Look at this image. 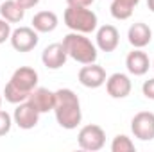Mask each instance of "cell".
<instances>
[{
  "instance_id": "obj_1",
  "label": "cell",
  "mask_w": 154,
  "mask_h": 152,
  "mask_svg": "<svg viewBox=\"0 0 154 152\" xmlns=\"http://www.w3.org/2000/svg\"><path fill=\"white\" fill-rule=\"evenodd\" d=\"M54 113L57 123L66 129L72 131L77 129V125L82 120V111H81V102L79 97L72 90L68 88H61L56 91V104H54Z\"/></svg>"
},
{
  "instance_id": "obj_2",
  "label": "cell",
  "mask_w": 154,
  "mask_h": 152,
  "mask_svg": "<svg viewBox=\"0 0 154 152\" xmlns=\"http://www.w3.org/2000/svg\"><path fill=\"white\" fill-rule=\"evenodd\" d=\"M63 47L74 61L81 65H90L97 61V47L91 43V39L86 38L82 32H70L63 38Z\"/></svg>"
},
{
  "instance_id": "obj_3",
  "label": "cell",
  "mask_w": 154,
  "mask_h": 152,
  "mask_svg": "<svg viewBox=\"0 0 154 152\" xmlns=\"http://www.w3.org/2000/svg\"><path fill=\"white\" fill-rule=\"evenodd\" d=\"M65 23L68 29H72L74 32H82V34H90L97 29V14L88 9V7H72L68 5L65 9Z\"/></svg>"
},
{
  "instance_id": "obj_4",
  "label": "cell",
  "mask_w": 154,
  "mask_h": 152,
  "mask_svg": "<svg viewBox=\"0 0 154 152\" xmlns=\"http://www.w3.org/2000/svg\"><path fill=\"white\" fill-rule=\"evenodd\" d=\"M77 141H79V147L82 150L97 152L106 145V132H104V129L100 125L90 123V125H84L79 131Z\"/></svg>"
},
{
  "instance_id": "obj_5",
  "label": "cell",
  "mask_w": 154,
  "mask_h": 152,
  "mask_svg": "<svg viewBox=\"0 0 154 152\" xmlns=\"http://www.w3.org/2000/svg\"><path fill=\"white\" fill-rule=\"evenodd\" d=\"M131 131L134 138L142 141L154 140V113L151 111H140L133 116L131 120Z\"/></svg>"
},
{
  "instance_id": "obj_6",
  "label": "cell",
  "mask_w": 154,
  "mask_h": 152,
  "mask_svg": "<svg viewBox=\"0 0 154 152\" xmlns=\"http://www.w3.org/2000/svg\"><path fill=\"white\" fill-rule=\"evenodd\" d=\"M13 122H14L20 129H23V131L34 129L39 122V111L29 102V100L20 102V104H16V109H14V113H13Z\"/></svg>"
},
{
  "instance_id": "obj_7",
  "label": "cell",
  "mask_w": 154,
  "mask_h": 152,
  "mask_svg": "<svg viewBox=\"0 0 154 152\" xmlns=\"http://www.w3.org/2000/svg\"><path fill=\"white\" fill-rule=\"evenodd\" d=\"M11 45L16 52H31L38 45V31L32 27H18L11 32Z\"/></svg>"
},
{
  "instance_id": "obj_8",
  "label": "cell",
  "mask_w": 154,
  "mask_h": 152,
  "mask_svg": "<svg viewBox=\"0 0 154 152\" xmlns=\"http://www.w3.org/2000/svg\"><path fill=\"white\" fill-rule=\"evenodd\" d=\"M106 70L100 66V65H95V63H90V65H84L81 70H79V82L84 86V88H100L102 84H106Z\"/></svg>"
},
{
  "instance_id": "obj_9",
  "label": "cell",
  "mask_w": 154,
  "mask_h": 152,
  "mask_svg": "<svg viewBox=\"0 0 154 152\" xmlns=\"http://www.w3.org/2000/svg\"><path fill=\"white\" fill-rule=\"evenodd\" d=\"M68 59V54L63 47V43H52L48 47H45V50L41 52V61L48 70H57L61 66H65Z\"/></svg>"
},
{
  "instance_id": "obj_10",
  "label": "cell",
  "mask_w": 154,
  "mask_h": 152,
  "mask_svg": "<svg viewBox=\"0 0 154 152\" xmlns=\"http://www.w3.org/2000/svg\"><path fill=\"white\" fill-rule=\"evenodd\" d=\"M131 90H133L131 79L125 74L116 72V74H113V75H109L106 79V91L113 99H125L131 93Z\"/></svg>"
},
{
  "instance_id": "obj_11",
  "label": "cell",
  "mask_w": 154,
  "mask_h": 152,
  "mask_svg": "<svg viewBox=\"0 0 154 152\" xmlns=\"http://www.w3.org/2000/svg\"><path fill=\"white\" fill-rule=\"evenodd\" d=\"M9 82H13L18 90H22L25 93H31L38 86V72L31 66H20L18 70H14Z\"/></svg>"
},
{
  "instance_id": "obj_12",
  "label": "cell",
  "mask_w": 154,
  "mask_h": 152,
  "mask_svg": "<svg viewBox=\"0 0 154 152\" xmlns=\"http://www.w3.org/2000/svg\"><path fill=\"white\" fill-rule=\"evenodd\" d=\"M125 66H127V72L131 75H145L151 68V61H149V56L145 52H142V48H134L133 52L127 54L125 57Z\"/></svg>"
},
{
  "instance_id": "obj_13",
  "label": "cell",
  "mask_w": 154,
  "mask_h": 152,
  "mask_svg": "<svg viewBox=\"0 0 154 152\" xmlns=\"http://www.w3.org/2000/svg\"><path fill=\"white\" fill-rule=\"evenodd\" d=\"M36 109L41 113H48L54 111V104H56V91H50L47 88H34L27 99Z\"/></svg>"
},
{
  "instance_id": "obj_14",
  "label": "cell",
  "mask_w": 154,
  "mask_h": 152,
  "mask_svg": "<svg viewBox=\"0 0 154 152\" xmlns=\"http://www.w3.org/2000/svg\"><path fill=\"white\" fill-rule=\"evenodd\" d=\"M127 39H129V43H131L134 48H143V47H147V45L151 43V39H152V31H151V27H149L147 23L136 22V23H133V25L129 27V31H127Z\"/></svg>"
},
{
  "instance_id": "obj_15",
  "label": "cell",
  "mask_w": 154,
  "mask_h": 152,
  "mask_svg": "<svg viewBox=\"0 0 154 152\" xmlns=\"http://www.w3.org/2000/svg\"><path fill=\"white\" fill-rule=\"evenodd\" d=\"M118 41H120V34L115 25H102L97 31V47L102 52H113L118 47Z\"/></svg>"
},
{
  "instance_id": "obj_16",
  "label": "cell",
  "mask_w": 154,
  "mask_h": 152,
  "mask_svg": "<svg viewBox=\"0 0 154 152\" xmlns=\"http://www.w3.org/2000/svg\"><path fill=\"white\" fill-rule=\"evenodd\" d=\"M57 27V14L52 11H39L32 16V29L38 32H52Z\"/></svg>"
},
{
  "instance_id": "obj_17",
  "label": "cell",
  "mask_w": 154,
  "mask_h": 152,
  "mask_svg": "<svg viewBox=\"0 0 154 152\" xmlns=\"http://www.w3.org/2000/svg\"><path fill=\"white\" fill-rule=\"evenodd\" d=\"M0 16L9 23H18L25 16V7H22L16 0H2L0 4Z\"/></svg>"
},
{
  "instance_id": "obj_18",
  "label": "cell",
  "mask_w": 154,
  "mask_h": 152,
  "mask_svg": "<svg viewBox=\"0 0 154 152\" xmlns=\"http://www.w3.org/2000/svg\"><path fill=\"white\" fill-rule=\"evenodd\" d=\"M140 0H113L111 2V16L115 20H127L131 18L134 7Z\"/></svg>"
},
{
  "instance_id": "obj_19",
  "label": "cell",
  "mask_w": 154,
  "mask_h": 152,
  "mask_svg": "<svg viewBox=\"0 0 154 152\" xmlns=\"http://www.w3.org/2000/svg\"><path fill=\"white\" fill-rule=\"evenodd\" d=\"M29 95H31V93H25V91L18 90L13 82H7V84H5V88H4V97H5V100H7V102H11V104L25 102V100L29 99Z\"/></svg>"
},
{
  "instance_id": "obj_20",
  "label": "cell",
  "mask_w": 154,
  "mask_h": 152,
  "mask_svg": "<svg viewBox=\"0 0 154 152\" xmlns=\"http://www.w3.org/2000/svg\"><path fill=\"white\" fill-rule=\"evenodd\" d=\"M134 143L129 136L125 134H118L111 141V152H134Z\"/></svg>"
},
{
  "instance_id": "obj_21",
  "label": "cell",
  "mask_w": 154,
  "mask_h": 152,
  "mask_svg": "<svg viewBox=\"0 0 154 152\" xmlns=\"http://www.w3.org/2000/svg\"><path fill=\"white\" fill-rule=\"evenodd\" d=\"M11 125H13V116L0 109V136H5L9 131H11Z\"/></svg>"
},
{
  "instance_id": "obj_22",
  "label": "cell",
  "mask_w": 154,
  "mask_h": 152,
  "mask_svg": "<svg viewBox=\"0 0 154 152\" xmlns=\"http://www.w3.org/2000/svg\"><path fill=\"white\" fill-rule=\"evenodd\" d=\"M11 32H13V31H11V23L0 16V45L5 43L7 39L11 38Z\"/></svg>"
},
{
  "instance_id": "obj_23",
  "label": "cell",
  "mask_w": 154,
  "mask_h": 152,
  "mask_svg": "<svg viewBox=\"0 0 154 152\" xmlns=\"http://www.w3.org/2000/svg\"><path fill=\"white\" fill-rule=\"evenodd\" d=\"M142 91H143V95H145L149 100H154V79H149V81L143 82Z\"/></svg>"
},
{
  "instance_id": "obj_24",
  "label": "cell",
  "mask_w": 154,
  "mask_h": 152,
  "mask_svg": "<svg viewBox=\"0 0 154 152\" xmlns=\"http://www.w3.org/2000/svg\"><path fill=\"white\" fill-rule=\"evenodd\" d=\"M93 2L95 0H66V4L72 7H90Z\"/></svg>"
},
{
  "instance_id": "obj_25",
  "label": "cell",
  "mask_w": 154,
  "mask_h": 152,
  "mask_svg": "<svg viewBox=\"0 0 154 152\" xmlns=\"http://www.w3.org/2000/svg\"><path fill=\"white\" fill-rule=\"evenodd\" d=\"M22 7H25V9H31V7H34V5H38L39 0H16Z\"/></svg>"
},
{
  "instance_id": "obj_26",
  "label": "cell",
  "mask_w": 154,
  "mask_h": 152,
  "mask_svg": "<svg viewBox=\"0 0 154 152\" xmlns=\"http://www.w3.org/2000/svg\"><path fill=\"white\" fill-rule=\"evenodd\" d=\"M147 7H149V9L154 13V0H147Z\"/></svg>"
},
{
  "instance_id": "obj_27",
  "label": "cell",
  "mask_w": 154,
  "mask_h": 152,
  "mask_svg": "<svg viewBox=\"0 0 154 152\" xmlns=\"http://www.w3.org/2000/svg\"><path fill=\"white\" fill-rule=\"evenodd\" d=\"M0 106H2V95H0Z\"/></svg>"
},
{
  "instance_id": "obj_28",
  "label": "cell",
  "mask_w": 154,
  "mask_h": 152,
  "mask_svg": "<svg viewBox=\"0 0 154 152\" xmlns=\"http://www.w3.org/2000/svg\"><path fill=\"white\" fill-rule=\"evenodd\" d=\"M152 68H154V61H152Z\"/></svg>"
},
{
  "instance_id": "obj_29",
  "label": "cell",
  "mask_w": 154,
  "mask_h": 152,
  "mask_svg": "<svg viewBox=\"0 0 154 152\" xmlns=\"http://www.w3.org/2000/svg\"><path fill=\"white\" fill-rule=\"evenodd\" d=\"M0 2H2V0H0Z\"/></svg>"
}]
</instances>
